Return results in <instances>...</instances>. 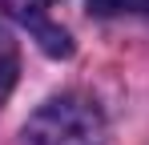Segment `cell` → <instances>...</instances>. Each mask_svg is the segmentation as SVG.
I'll list each match as a JSON object with an SVG mask.
<instances>
[{
  "instance_id": "7a4b0ae2",
  "label": "cell",
  "mask_w": 149,
  "mask_h": 145,
  "mask_svg": "<svg viewBox=\"0 0 149 145\" xmlns=\"http://www.w3.org/2000/svg\"><path fill=\"white\" fill-rule=\"evenodd\" d=\"M40 4H45V0H4V8H8L20 24L32 28L36 45L45 48L49 56H73V40H69V32H65V28H56V24L45 16V8H40Z\"/></svg>"
},
{
  "instance_id": "277c9868",
  "label": "cell",
  "mask_w": 149,
  "mask_h": 145,
  "mask_svg": "<svg viewBox=\"0 0 149 145\" xmlns=\"http://www.w3.org/2000/svg\"><path fill=\"white\" fill-rule=\"evenodd\" d=\"M89 12L93 16H137V12H149V0H89Z\"/></svg>"
},
{
  "instance_id": "6da1fadb",
  "label": "cell",
  "mask_w": 149,
  "mask_h": 145,
  "mask_svg": "<svg viewBox=\"0 0 149 145\" xmlns=\"http://www.w3.org/2000/svg\"><path fill=\"white\" fill-rule=\"evenodd\" d=\"M28 145H105L109 125L93 97L85 93H61L45 101L24 125Z\"/></svg>"
},
{
  "instance_id": "3957f363",
  "label": "cell",
  "mask_w": 149,
  "mask_h": 145,
  "mask_svg": "<svg viewBox=\"0 0 149 145\" xmlns=\"http://www.w3.org/2000/svg\"><path fill=\"white\" fill-rule=\"evenodd\" d=\"M16 72H20V48H16V40H12L8 28H0V101L12 93Z\"/></svg>"
},
{
  "instance_id": "5b68a950",
  "label": "cell",
  "mask_w": 149,
  "mask_h": 145,
  "mask_svg": "<svg viewBox=\"0 0 149 145\" xmlns=\"http://www.w3.org/2000/svg\"><path fill=\"white\" fill-rule=\"evenodd\" d=\"M45 4H49V0H45Z\"/></svg>"
}]
</instances>
